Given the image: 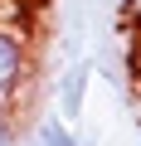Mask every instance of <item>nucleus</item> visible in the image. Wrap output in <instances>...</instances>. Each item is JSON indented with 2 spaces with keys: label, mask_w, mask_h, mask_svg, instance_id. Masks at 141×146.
<instances>
[{
  "label": "nucleus",
  "mask_w": 141,
  "mask_h": 146,
  "mask_svg": "<svg viewBox=\"0 0 141 146\" xmlns=\"http://www.w3.org/2000/svg\"><path fill=\"white\" fill-rule=\"evenodd\" d=\"M29 83V44L20 29L0 25V112H10Z\"/></svg>",
  "instance_id": "f257e3e1"
},
{
  "label": "nucleus",
  "mask_w": 141,
  "mask_h": 146,
  "mask_svg": "<svg viewBox=\"0 0 141 146\" xmlns=\"http://www.w3.org/2000/svg\"><path fill=\"white\" fill-rule=\"evenodd\" d=\"M88 73H93V63H73L58 78V112H63V122H73V117H83V98H88Z\"/></svg>",
  "instance_id": "f03ea898"
},
{
  "label": "nucleus",
  "mask_w": 141,
  "mask_h": 146,
  "mask_svg": "<svg viewBox=\"0 0 141 146\" xmlns=\"http://www.w3.org/2000/svg\"><path fill=\"white\" fill-rule=\"evenodd\" d=\"M10 136H15V127H10V112H0V146H10Z\"/></svg>",
  "instance_id": "7ed1b4c3"
},
{
  "label": "nucleus",
  "mask_w": 141,
  "mask_h": 146,
  "mask_svg": "<svg viewBox=\"0 0 141 146\" xmlns=\"http://www.w3.org/2000/svg\"><path fill=\"white\" fill-rule=\"evenodd\" d=\"M117 5H136V0H117Z\"/></svg>",
  "instance_id": "20e7f679"
}]
</instances>
